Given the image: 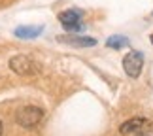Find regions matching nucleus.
I'll use <instances>...</instances> for the list:
<instances>
[{
	"label": "nucleus",
	"mask_w": 153,
	"mask_h": 136,
	"mask_svg": "<svg viewBox=\"0 0 153 136\" xmlns=\"http://www.w3.org/2000/svg\"><path fill=\"white\" fill-rule=\"evenodd\" d=\"M17 123L23 127V129H34L36 125H40L44 119V110L38 108V106H25L17 111L15 115Z\"/></svg>",
	"instance_id": "obj_1"
},
{
	"label": "nucleus",
	"mask_w": 153,
	"mask_h": 136,
	"mask_svg": "<svg viewBox=\"0 0 153 136\" xmlns=\"http://www.w3.org/2000/svg\"><path fill=\"white\" fill-rule=\"evenodd\" d=\"M10 70H13L17 76H36L40 66L27 55H13L10 59Z\"/></svg>",
	"instance_id": "obj_2"
},
{
	"label": "nucleus",
	"mask_w": 153,
	"mask_h": 136,
	"mask_svg": "<svg viewBox=\"0 0 153 136\" xmlns=\"http://www.w3.org/2000/svg\"><path fill=\"white\" fill-rule=\"evenodd\" d=\"M144 68V55L140 51H128L123 57V70L127 72L128 78H138Z\"/></svg>",
	"instance_id": "obj_3"
},
{
	"label": "nucleus",
	"mask_w": 153,
	"mask_h": 136,
	"mask_svg": "<svg viewBox=\"0 0 153 136\" xmlns=\"http://www.w3.org/2000/svg\"><path fill=\"white\" fill-rule=\"evenodd\" d=\"M59 21L68 32H79L83 25H81V11L79 10H66L59 13Z\"/></svg>",
	"instance_id": "obj_4"
},
{
	"label": "nucleus",
	"mask_w": 153,
	"mask_h": 136,
	"mask_svg": "<svg viewBox=\"0 0 153 136\" xmlns=\"http://www.w3.org/2000/svg\"><path fill=\"white\" fill-rule=\"evenodd\" d=\"M57 40L62 42V44L74 45V47H93V45H97V40L91 38V36H59Z\"/></svg>",
	"instance_id": "obj_5"
},
{
	"label": "nucleus",
	"mask_w": 153,
	"mask_h": 136,
	"mask_svg": "<svg viewBox=\"0 0 153 136\" xmlns=\"http://www.w3.org/2000/svg\"><path fill=\"white\" fill-rule=\"evenodd\" d=\"M146 125V119H142V117H134V119H128L121 125L119 132L121 134H134V132H140L142 131V127Z\"/></svg>",
	"instance_id": "obj_6"
},
{
	"label": "nucleus",
	"mask_w": 153,
	"mask_h": 136,
	"mask_svg": "<svg viewBox=\"0 0 153 136\" xmlns=\"http://www.w3.org/2000/svg\"><path fill=\"white\" fill-rule=\"evenodd\" d=\"M42 30H44V27H19V28H15V36L21 40H30V38L40 36Z\"/></svg>",
	"instance_id": "obj_7"
},
{
	"label": "nucleus",
	"mask_w": 153,
	"mask_h": 136,
	"mask_svg": "<svg viewBox=\"0 0 153 136\" xmlns=\"http://www.w3.org/2000/svg\"><path fill=\"white\" fill-rule=\"evenodd\" d=\"M128 44V40L125 36H111L108 38V42H106V45L111 47V49H121V47H125Z\"/></svg>",
	"instance_id": "obj_8"
},
{
	"label": "nucleus",
	"mask_w": 153,
	"mask_h": 136,
	"mask_svg": "<svg viewBox=\"0 0 153 136\" xmlns=\"http://www.w3.org/2000/svg\"><path fill=\"white\" fill-rule=\"evenodd\" d=\"M138 136H153V132H151V131H140Z\"/></svg>",
	"instance_id": "obj_9"
},
{
	"label": "nucleus",
	"mask_w": 153,
	"mask_h": 136,
	"mask_svg": "<svg viewBox=\"0 0 153 136\" xmlns=\"http://www.w3.org/2000/svg\"><path fill=\"white\" fill-rule=\"evenodd\" d=\"M0 136H2V123H0Z\"/></svg>",
	"instance_id": "obj_10"
},
{
	"label": "nucleus",
	"mask_w": 153,
	"mask_h": 136,
	"mask_svg": "<svg viewBox=\"0 0 153 136\" xmlns=\"http://www.w3.org/2000/svg\"><path fill=\"white\" fill-rule=\"evenodd\" d=\"M149 40H151V44H153V34H151V36H149Z\"/></svg>",
	"instance_id": "obj_11"
}]
</instances>
